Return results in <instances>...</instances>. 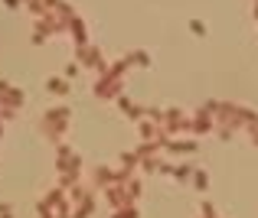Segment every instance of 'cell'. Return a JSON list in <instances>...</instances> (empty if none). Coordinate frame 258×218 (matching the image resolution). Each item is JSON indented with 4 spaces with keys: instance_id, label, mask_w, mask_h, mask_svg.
I'll list each match as a JSON object with an SVG mask.
<instances>
[{
    "instance_id": "1",
    "label": "cell",
    "mask_w": 258,
    "mask_h": 218,
    "mask_svg": "<svg viewBox=\"0 0 258 218\" xmlns=\"http://www.w3.org/2000/svg\"><path fill=\"white\" fill-rule=\"evenodd\" d=\"M23 104V91H17L13 85H7V81H0V118L10 121L13 111Z\"/></svg>"
},
{
    "instance_id": "2",
    "label": "cell",
    "mask_w": 258,
    "mask_h": 218,
    "mask_svg": "<svg viewBox=\"0 0 258 218\" xmlns=\"http://www.w3.org/2000/svg\"><path fill=\"white\" fill-rule=\"evenodd\" d=\"M66 124H69V107H52V111H46V118H43V131L49 134L52 140L62 137Z\"/></svg>"
},
{
    "instance_id": "3",
    "label": "cell",
    "mask_w": 258,
    "mask_h": 218,
    "mask_svg": "<svg viewBox=\"0 0 258 218\" xmlns=\"http://www.w3.org/2000/svg\"><path fill=\"white\" fill-rule=\"evenodd\" d=\"M59 173H62V186L76 182L79 176V153H72L66 144H59Z\"/></svg>"
},
{
    "instance_id": "4",
    "label": "cell",
    "mask_w": 258,
    "mask_h": 218,
    "mask_svg": "<svg viewBox=\"0 0 258 218\" xmlns=\"http://www.w3.org/2000/svg\"><path fill=\"white\" fill-rule=\"evenodd\" d=\"M79 59H82V62L88 65V69H98V72H105V56H101V52L95 49V46H82V49H79Z\"/></svg>"
},
{
    "instance_id": "5",
    "label": "cell",
    "mask_w": 258,
    "mask_h": 218,
    "mask_svg": "<svg viewBox=\"0 0 258 218\" xmlns=\"http://www.w3.org/2000/svg\"><path fill=\"white\" fill-rule=\"evenodd\" d=\"M66 30L72 33V36H76V43H79V49H82V46H88V36H85V23L79 17H72L69 20V26H66Z\"/></svg>"
},
{
    "instance_id": "6",
    "label": "cell",
    "mask_w": 258,
    "mask_h": 218,
    "mask_svg": "<svg viewBox=\"0 0 258 218\" xmlns=\"http://www.w3.org/2000/svg\"><path fill=\"white\" fill-rule=\"evenodd\" d=\"M46 91L62 98V94H69V81H66V78H49V81H46Z\"/></svg>"
},
{
    "instance_id": "7",
    "label": "cell",
    "mask_w": 258,
    "mask_h": 218,
    "mask_svg": "<svg viewBox=\"0 0 258 218\" xmlns=\"http://www.w3.org/2000/svg\"><path fill=\"white\" fill-rule=\"evenodd\" d=\"M92 208H95V199H92V195H85V199H79V208L72 212V218H88Z\"/></svg>"
},
{
    "instance_id": "8",
    "label": "cell",
    "mask_w": 258,
    "mask_h": 218,
    "mask_svg": "<svg viewBox=\"0 0 258 218\" xmlns=\"http://www.w3.org/2000/svg\"><path fill=\"white\" fill-rule=\"evenodd\" d=\"M105 186V182H111V173H108V169H95V186Z\"/></svg>"
},
{
    "instance_id": "9",
    "label": "cell",
    "mask_w": 258,
    "mask_h": 218,
    "mask_svg": "<svg viewBox=\"0 0 258 218\" xmlns=\"http://www.w3.org/2000/svg\"><path fill=\"white\" fill-rule=\"evenodd\" d=\"M144 59H147V56H144V52H134V56H131V59H127V62H134V65H147V62H144Z\"/></svg>"
},
{
    "instance_id": "10",
    "label": "cell",
    "mask_w": 258,
    "mask_h": 218,
    "mask_svg": "<svg viewBox=\"0 0 258 218\" xmlns=\"http://www.w3.org/2000/svg\"><path fill=\"white\" fill-rule=\"evenodd\" d=\"M76 75H79V65L69 62V65H66V78H76Z\"/></svg>"
},
{
    "instance_id": "11",
    "label": "cell",
    "mask_w": 258,
    "mask_h": 218,
    "mask_svg": "<svg viewBox=\"0 0 258 218\" xmlns=\"http://www.w3.org/2000/svg\"><path fill=\"white\" fill-rule=\"evenodd\" d=\"M114 218H134V212L127 208V212H114Z\"/></svg>"
},
{
    "instance_id": "12",
    "label": "cell",
    "mask_w": 258,
    "mask_h": 218,
    "mask_svg": "<svg viewBox=\"0 0 258 218\" xmlns=\"http://www.w3.org/2000/svg\"><path fill=\"white\" fill-rule=\"evenodd\" d=\"M0 215H10V205H7V202H0Z\"/></svg>"
},
{
    "instance_id": "13",
    "label": "cell",
    "mask_w": 258,
    "mask_h": 218,
    "mask_svg": "<svg viewBox=\"0 0 258 218\" xmlns=\"http://www.w3.org/2000/svg\"><path fill=\"white\" fill-rule=\"evenodd\" d=\"M4 4H7V7H20V4H23V0H4Z\"/></svg>"
},
{
    "instance_id": "14",
    "label": "cell",
    "mask_w": 258,
    "mask_h": 218,
    "mask_svg": "<svg viewBox=\"0 0 258 218\" xmlns=\"http://www.w3.org/2000/svg\"><path fill=\"white\" fill-rule=\"evenodd\" d=\"M0 218H13V215H0Z\"/></svg>"
},
{
    "instance_id": "15",
    "label": "cell",
    "mask_w": 258,
    "mask_h": 218,
    "mask_svg": "<svg viewBox=\"0 0 258 218\" xmlns=\"http://www.w3.org/2000/svg\"><path fill=\"white\" fill-rule=\"evenodd\" d=\"M0 134H4V124H0Z\"/></svg>"
}]
</instances>
